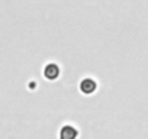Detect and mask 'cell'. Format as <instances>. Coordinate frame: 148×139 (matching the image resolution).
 Instances as JSON below:
<instances>
[{"label":"cell","instance_id":"obj_1","mask_svg":"<svg viewBox=\"0 0 148 139\" xmlns=\"http://www.w3.org/2000/svg\"><path fill=\"white\" fill-rule=\"evenodd\" d=\"M77 135H79L77 129L71 125H65L60 130V139H76Z\"/></svg>","mask_w":148,"mask_h":139},{"label":"cell","instance_id":"obj_2","mask_svg":"<svg viewBox=\"0 0 148 139\" xmlns=\"http://www.w3.org/2000/svg\"><path fill=\"white\" fill-rule=\"evenodd\" d=\"M60 76V67L57 64H48L44 68V77L48 80H55Z\"/></svg>","mask_w":148,"mask_h":139},{"label":"cell","instance_id":"obj_3","mask_svg":"<svg viewBox=\"0 0 148 139\" xmlns=\"http://www.w3.org/2000/svg\"><path fill=\"white\" fill-rule=\"evenodd\" d=\"M96 87H97V84H96V81H95L93 78H84V80L80 83V90H82L84 94H92V93H95Z\"/></svg>","mask_w":148,"mask_h":139}]
</instances>
